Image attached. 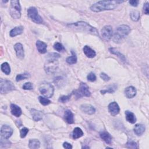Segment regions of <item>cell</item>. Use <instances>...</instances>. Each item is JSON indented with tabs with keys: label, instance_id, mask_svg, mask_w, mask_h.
<instances>
[{
	"label": "cell",
	"instance_id": "8992f818",
	"mask_svg": "<svg viewBox=\"0 0 149 149\" xmlns=\"http://www.w3.org/2000/svg\"><path fill=\"white\" fill-rule=\"evenodd\" d=\"M39 91L41 94L45 97L51 98L54 94V88L49 83L44 81L40 84L39 86Z\"/></svg>",
	"mask_w": 149,
	"mask_h": 149
},
{
	"label": "cell",
	"instance_id": "f1b7e54d",
	"mask_svg": "<svg viewBox=\"0 0 149 149\" xmlns=\"http://www.w3.org/2000/svg\"><path fill=\"white\" fill-rule=\"evenodd\" d=\"M71 54H72V55L70 56H68L66 58V61L68 64L73 65L77 62V56L75 52L73 51H71Z\"/></svg>",
	"mask_w": 149,
	"mask_h": 149
},
{
	"label": "cell",
	"instance_id": "1f68e13d",
	"mask_svg": "<svg viewBox=\"0 0 149 149\" xmlns=\"http://www.w3.org/2000/svg\"><path fill=\"white\" fill-rule=\"evenodd\" d=\"M10 142L7 140V139H5L2 137L1 139L0 147L1 148H9L10 146Z\"/></svg>",
	"mask_w": 149,
	"mask_h": 149
},
{
	"label": "cell",
	"instance_id": "52a82bcc",
	"mask_svg": "<svg viewBox=\"0 0 149 149\" xmlns=\"http://www.w3.org/2000/svg\"><path fill=\"white\" fill-rule=\"evenodd\" d=\"M13 83L8 80L1 79L0 80V92L1 94H6L15 90Z\"/></svg>",
	"mask_w": 149,
	"mask_h": 149
},
{
	"label": "cell",
	"instance_id": "603a6c76",
	"mask_svg": "<svg viewBox=\"0 0 149 149\" xmlns=\"http://www.w3.org/2000/svg\"><path fill=\"white\" fill-rule=\"evenodd\" d=\"M23 31V27L22 26H17L12 29L10 31V36L12 37H15L17 35L21 34Z\"/></svg>",
	"mask_w": 149,
	"mask_h": 149
},
{
	"label": "cell",
	"instance_id": "e575fe53",
	"mask_svg": "<svg viewBox=\"0 0 149 149\" xmlns=\"http://www.w3.org/2000/svg\"><path fill=\"white\" fill-rule=\"evenodd\" d=\"M54 48L56 51H59V52H61V51H62L65 50V48H64L63 46L62 45V44L61 43H60V42H56L54 44Z\"/></svg>",
	"mask_w": 149,
	"mask_h": 149
},
{
	"label": "cell",
	"instance_id": "ab89813d",
	"mask_svg": "<svg viewBox=\"0 0 149 149\" xmlns=\"http://www.w3.org/2000/svg\"><path fill=\"white\" fill-rule=\"evenodd\" d=\"M28 132H29V129L27 127L22 128L20 131L21 138H24L26 136Z\"/></svg>",
	"mask_w": 149,
	"mask_h": 149
},
{
	"label": "cell",
	"instance_id": "d6a6232c",
	"mask_svg": "<svg viewBox=\"0 0 149 149\" xmlns=\"http://www.w3.org/2000/svg\"><path fill=\"white\" fill-rule=\"evenodd\" d=\"M38 100H39L40 102L44 106L48 105L49 104H51V101L49 100H48L47 97H41V96H40L38 97Z\"/></svg>",
	"mask_w": 149,
	"mask_h": 149
},
{
	"label": "cell",
	"instance_id": "d4e9b609",
	"mask_svg": "<svg viewBox=\"0 0 149 149\" xmlns=\"http://www.w3.org/2000/svg\"><path fill=\"white\" fill-rule=\"evenodd\" d=\"M109 51L110 52L112 53V54H114V55H116L122 62H125V63H126V62H127L125 56L123 54H122L120 52H119L118 51L116 50L115 48H110L109 49Z\"/></svg>",
	"mask_w": 149,
	"mask_h": 149
},
{
	"label": "cell",
	"instance_id": "836d02e7",
	"mask_svg": "<svg viewBox=\"0 0 149 149\" xmlns=\"http://www.w3.org/2000/svg\"><path fill=\"white\" fill-rule=\"evenodd\" d=\"M30 77V74L29 73H23V74H19L16 77V81H19L22 80H24L27 79Z\"/></svg>",
	"mask_w": 149,
	"mask_h": 149
},
{
	"label": "cell",
	"instance_id": "30bf717a",
	"mask_svg": "<svg viewBox=\"0 0 149 149\" xmlns=\"http://www.w3.org/2000/svg\"><path fill=\"white\" fill-rule=\"evenodd\" d=\"M101 33L102 38L105 41H108L112 37L113 30L111 26L107 25V26H105L104 27H103V28L101 30Z\"/></svg>",
	"mask_w": 149,
	"mask_h": 149
},
{
	"label": "cell",
	"instance_id": "7c38bea8",
	"mask_svg": "<svg viewBox=\"0 0 149 149\" xmlns=\"http://www.w3.org/2000/svg\"><path fill=\"white\" fill-rule=\"evenodd\" d=\"M108 111L110 114L112 116H116L118 115L120 111V108L118 104L113 101L111 102L108 105Z\"/></svg>",
	"mask_w": 149,
	"mask_h": 149
},
{
	"label": "cell",
	"instance_id": "60d3db41",
	"mask_svg": "<svg viewBox=\"0 0 149 149\" xmlns=\"http://www.w3.org/2000/svg\"><path fill=\"white\" fill-rule=\"evenodd\" d=\"M100 77L104 81H109L110 80V77L107 74H105V73H101L100 75Z\"/></svg>",
	"mask_w": 149,
	"mask_h": 149
},
{
	"label": "cell",
	"instance_id": "5bb4252c",
	"mask_svg": "<svg viewBox=\"0 0 149 149\" xmlns=\"http://www.w3.org/2000/svg\"><path fill=\"white\" fill-rule=\"evenodd\" d=\"M14 49L15 50L17 57L19 59H23L24 56V53L22 44L19 42L15 44L14 45Z\"/></svg>",
	"mask_w": 149,
	"mask_h": 149
},
{
	"label": "cell",
	"instance_id": "83f0119b",
	"mask_svg": "<svg viewBox=\"0 0 149 149\" xmlns=\"http://www.w3.org/2000/svg\"><path fill=\"white\" fill-rule=\"evenodd\" d=\"M40 146V142L37 139H30L29 142V147L31 149H37Z\"/></svg>",
	"mask_w": 149,
	"mask_h": 149
},
{
	"label": "cell",
	"instance_id": "44dd1931",
	"mask_svg": "<svg viewBox=\"0 0 149 149\" xmlns=\"http://www.w3.org/2000/svg\"><path fill=\"white\" fill-rule=\"evenodd\" d=\"M100 136L101 139L104 140L107 144H110L112 143V137L108 132L106 131H102L100 132Z\"/></svg>",
	"mask_w": 149,
	"mask_h": 149
},
{
	"label": "cell",
	"instance_id": "f6af8a7d",
	"mask_svg": "<svg viewBox=\"0 0 149 149\" xmlns=\"http://www.w3.org/2000/svg\"><path fill=\"white\" fill-rule=\"evenodd\" d=\"M82 148H89V147H88V146H84V147H83Z\"/></svg>",
	"mask_w": 149,
	"mask_h": 149
},
{
	"label": "cell",
	"instance_id": "4fadbf2b",
	"mask_svg": "<svg viewBox=\"0 0 149 149\" xmlns=\"http://www.w3.org/2000/svg\"><path fill=\"white\" fill-rule=\"evenodd\" d=\"M30 113L32 116L33 119L34 121H39L41 120L44 117V113L40 111L37 110L36 109H31L30 110Z\"/></svg>",
	"mask_w": 149,
	"mask_h": 149
},
{
	"label": "cell",
	"instance_id": "ffe728a7",
	"mask_svg": "<svg viewBox=\"0 0 149 149\" xmlns=\"http://www.w3.org/2000/svg\"><path fill=\"white\" fill-rule=\"evenodd\" d=\"M64 119L65 121L69 124L74 123V115L71 111L68 109L64 113Z\"/></svg>",
	"mask_w": 149,
	"mask_h": 149
},
{
	"label": "cell",
	"instance_id": "f546056e",
	"mask_svg": "<svg viewBox=\"0 0 149 149\" xmlns=\"http://www.w3.org/2000/svg\"><path fill=\"white\" fill-rule=\"evenodd\" d=\"M1 70L6 75H9L10 73V67L8 63L3 62L1 66Z\"/></svg>",
	"mask_w": 149,
	"mask_h": 149
},
{
	"label": "cell",
	"instance_id": "277c9868",
	"mask_svg": "<svg viewBox=\"0 0 149 149\" xmlns=\"http://www.w3.org/2000/svg\"><path fill=\"white\" fill-rule=\"evenodd\" d=\"M130 32V28L126 24L119 26L116 31L115 32L112 40L116 43L120 42L123 38H125Z\"/></svg>",
	"mask_w": 149,
	"mask_h": 149
},
{
	"label": "cell",
	"instance_id": "5b68a950",
	"mask_svg": "<svg viewBox=\"0 0 149 149\" xmlns=\"http://www.w3.org/2000/svg\"><path fill=\"white\" fill-rule=\"evenodd\" d=\"M9 13L12 17L15 19H19L21 16V6L20 2L17 0L10 1Z\"/></svg>",
	"mask_w": 149,
	"mask_h": 149
},
{
	"label": "cell",
	"instance_id": "ee69618b",
	"mask_svg": "<svg viewBox=\"0 0 149 149\" xmlns=\"http://www.w3.org/2000/svg\"><path fill=\"white\" fill-rule=\"evenodd\" d=\"M63 147L65 148H67V149L72 148V146L70 143H68V142H64L63 144Z\"/></svg>",
	"mask_w": 149,
	"mask_h": 149
},
{
	"label": "cell",
	"instance_id": "6da1fadb",
	"mask_svg": "<svg viewBox=\"0 0 149 149\" xmlns=\"http://www.w3.org/2000/svg\"><path fill=\"white\" fill-rule=\"evenodd\" d=\"M124 2L123 1H100L90 6V9L94 12H100L104 10H113L117 5Z\"/></svg>",
	"mask_w": 149,
	"mask_h": 149
},
{
	"label": "cell",
	"instance_id": "4316f807",
	"mask_svg": "<svg viewBox=\"0 0 149 149\" xmlns=\"http://www.w3.org/2000/svg\"><path fill=\"white\" fill-rule=\"evenodd\" d=\"M83 132L82 131V130L80 128L77 127L73 129V132H72L73 139H79V138L81 137V136H83Z\"/></svg>",
	"mask_w": 149,
	"mask_h": 149
},
{
	"label": "cell",
	"instance_id": "4dcf8cb0",
	"mask_svg": "<svg viewBox=\"0 0 149 149\" xmlns=\"http://www.w3.org/2000/svg\"><path fill=\"white\" fill-rule=\"evenodd\" d=\"M130 16L132 20L134 22L138 21L140 19V12L137 10H133L130 12Z\"/></svg>",
	"mask_w": 149,
	"mask_h": 149
},
{
	"label": "cell",
	"instance_id": "2e32d148",
	"mask_svg": "<svg viewBox=\"0 0 149 149\" xmlns=\"http://www.w3.org/2000/svg\"><path fill=\"white\" fill-rule=\"evenodd\" d=\"M136 88L133 86H129L126 88L125 90V93L127 98H132L135 97L136 95Z\"/></svg>",
	"mask_w": 149,
	"mask_h": 149
},
{
	"label": "cell",
	"instance_id": "cb8c5ba5",
	"mask_svg": "<svg viewBox=\"0 0 149 149\" xmlns=\"http://www.w3.org/2000/svg\"><path fill=\"white\" fill-rule=\"evenodd\" d=\"M125 115H126V120L130 123H134L136 122V118L135 115L129 111H125Z\"/></svg>",
	"mask_w": 149,
	"mask_h": 149
},
{
	"label": "cell",
	"instance_id": "d6986e66",
	"mask_svg": "<svg viewBox=\"0 0 149 149\" xmlns=\"http://www.w3.org/2000/svg\"><path fill=\"white\" fill-rule=\"evenodd\" d=\"M10 111L12 114L16 117H19L22 113L21 108L14 104H12L10 105Z\"/></svg>",
	"mask_w": 149,
	"mask_h": 149
},
{
	"label": "cell",
	"instance_id": "484cf974",
	"mask_svg": "<svg viewBox=\"0 0 149 149\" xmlns=\"http://www.w3.org/2000/svg\"><path fill=\"white\" fill-rule=\"evenodd\" d=\"M117 89V86L115 84H113L112 85H109L107 87L106 89H104L100 91L102 94H104L105 93H114L116 90Z\"/></svg>",
	"mask_w": 149,
	"mask_h": 149
},
{
	"label": "cell",
	"instance_id": "f35d334b",
	"mask_svg": "<svg viewBox=\"0 0 149 149\" xmlns=\"http://www.w3.org/2000/svg\"><path fill=\"white\" fill-rule=\"evenodd\" d=\"M87 79L90 81H94L96 80V76L93 72H90L87 76Z\"/></svg>",
	"mask_w": 149,
	"mask_h": 149
},
{
	"label": "cell",
	"instance_id": "7bdbcfd3",
	"mask_svg": "<svg viewBox=\"0 0 149 149\" xmlns=\"http://www.w3.org/2000/svg\"><path fill=\"white\" fill-rule=\"evenodd\" d=\"M129 2L130 4V5H132V6H137L139 4V1L137 0H132V1H129Z\"/></svg>",
	"mask_w": 149,
	"mask_h": 149
},
{
	"label": "cell",
	"instance_id": "9c48e42d",
	"mask_svg": "<svg viewBox=\"0 0 149 149\" xmlns=\"http://www.w3.org/2000/svg\"><path fill=\"white\" fill-rule=\"evenodd\" d=\"M27 16L36 23L41 24L43 22L42 17L39 15L38 10L35 7L31 6L27 9Z\"/></svg>",
	"mask_w": 149,
	"mask_h": 149
},
{
	"label": "cell",
	"instance_id": "8d00e7d4",
	"mask_svg": "<svg viewBox=\"0 0 149 149\" xmlns=\"http://www.w3.org/2000/svg\"><path fill=\"white\" fill-rule=\"evenodd\" d=\"M70 97H71V94L68 95H62V96L60 97L58 101L62 103H65V102H68L70 100Z\"/></svg>",
	"mask_w": 149,
	"mask_h": 149
},
{
	"label": "cell",
	"instance_id": "74e56055",
	"mask_svg": "<svg viewBox=\"0 0 149 149\" xmlns=\"http://www.w3.org/2000/svg\"><path fill=\"white\" fill-rule=\"evenodd\" d=\"M33 88V86L31 83L30 82H27L25 83L23 86V89L26 90H30Z\"/></svg>",
	"mask_w": 149,
	"mask_h": 149
},
{
	"label": "cell",
	"instance_id": "3957f363",
	"mask_svg": "<svg viewBox=\"0 0 149 149\" xmlns=\"http://www.w3.org/2000/svg\"><path fill=\"white\" fill-rule=\"evenodd\" d=\"M60 55L55 52H51L48 54L44 66L45 70L47 73H52L56 70L58 65V59Z\"/></svg>",
	"mask_w": 149,
	"mask_h": 149
},
{
	"label": "cell",
	"instance_id": "7402d4cb",
	"mask_svg": "<svg viewBox=\"0 0 149 149\" xmlns=\"http://www.w3.org/2000/svg\"><path fill=\"white\" fill-rule=\"evenodd\" d=\"M146 127L142 124H136L134 127V132L137 136H141L145 132Z\"/></svg>",
	"mask_w": 149,
	"mask_h": 149
},
{
	"label": "cell",
	"instance_id": "7a4b0ae2",
	"mask_svg": "<svg viewBox=\"0 0 149 149\" xmlns=\"http://www.w3.org/2000/svg\"><path fill=\"white\" fill-rule=\"evenodd\" d=\"M68 26L70 29H72L75 30H78L80 31H83L85 33H90L93 35H95L99 36V33L98 30L88 23L85 22H77L76 23H73L68 24Z\"/></svg>",
	"mask_w": 149,
	"mask_h": 149
},
{
	"label": "cell",
	"instance_id": "b9f144b4",
	"mask_svg": "<svg viewBox=\"0 0 149 149\" xmlns=\"http://www.w3.org/2000/svg\"><path fill=\"white\" fill-rule=\"evenodd\" d=\"M143 11L145 14L148 15L149 13V8H148V2H146L144 4L143 6Z\"/></svg>",
	"mask_w": 149,
	"mask_h": 149
},
{
	"label": "cell",
	"instance_id": "8fae6325",
	"mask_svg": "<svg viewBox=\"0 0 149 149\" xmlns=\"http://www.w3.org/2000/svg\"><path fill=\"white\" fill-rule=\"evenodd\" d=\"M12 128L6 125H4L2 126L1 128V137L5 139H9L13 133Z\"/></svg>",
	"mask_w": 149,
	"mask_h": 149
},
{
	"label": "cell",
	"instance_id": "e0dca14e",
	"mask_svg": "<svg viewBox=\"0 0 149 149\" xmlns=\"http://www.w3.org/2000/svg\"><path fill=\"white\" fill-rule=\"evenodd\" d=\"M36 47L38 51L41 54H45L47 52V45L43 41L38 40L36 42Z\"/></svg>",
	"mask_w": 149,
	"mask_h": 149
},
{
	"label": "cell",
	"instance_id": "9a60e30c",
	"mask_svg": "<svg viewBox=\"0 0 149 149\" xmlns=\"http://www.w3.org/2000/svg\"><path fill=\"white\" fill-rule=\"evenodd\" d=\"M80 109L84 113L88 115L94 114L95 112V108L90 104H83L80 106Z\"/></svg>",
	"mask_w": 149,
	"mask_h": 149
},
{
	"label": "cell",
	"instance_id": "d590c367",
	"mask_svg": "<svg viewBox=\"0 0 149 149\" xmlns=\"http://www.w3.org/2000/svg\"><path fill=\"white\" fill-rule=\"evenodd\" d=\"M126 147L129 148H137V144L133 141H129L126 143Z\"/></svg>",
	"mask_w": 149,
	"mask_h": 149
},
{
	"label": "cell",
	"instance_id": "ba28073f",
	"mask_svg": "<svg viewBox=\"0 0 149 149\" xmlns=\"http://www.w3.org/2000/svg\"><path fill=\"white\" fill-rule=\"evenodd\" d=\"M73 94L77 98H80L81 97H90L91 93L89 91L88 86L84 83H81L78 90H76L73 91Z\"/></svg>",
	"mask_w": 149,
	"mask_h": 149
},
{
	"label": "cell",
	"instance_id": "ac0fdd59",
	"mask_svg": "<svg viewBox=\"0 0 149 149\" xmlns=\"http://www.w3.org/2000/svg\"><path fill=\"white\" fill-rule=\"evenodd\" d=\"M83 51L86 56L89 58H93L96 55L95 52L88 45H85L83 48Z\"/></svg>",
	"mask_w": 149,
	"mask_h": 149
}]
</instances>
